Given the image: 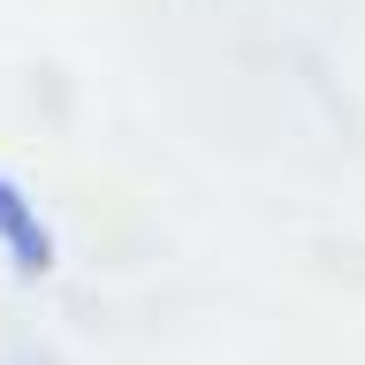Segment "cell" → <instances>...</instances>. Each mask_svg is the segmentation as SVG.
<instances>
[{
	"label": "cell",
	"instance_id": "cell-1",
	"mask_svg": "<svg viewBox=\"0 0 365 365\" xmlns=\"http://www.w3.org/2000/svg\"><path fill=\"white\" fill-rule=\"evenodd\" d=\"M8 365H61V358H46V350H8Z\"/></svg>",
	"mask_w": 365,
	"mask_h": 365
}]
</instances>
